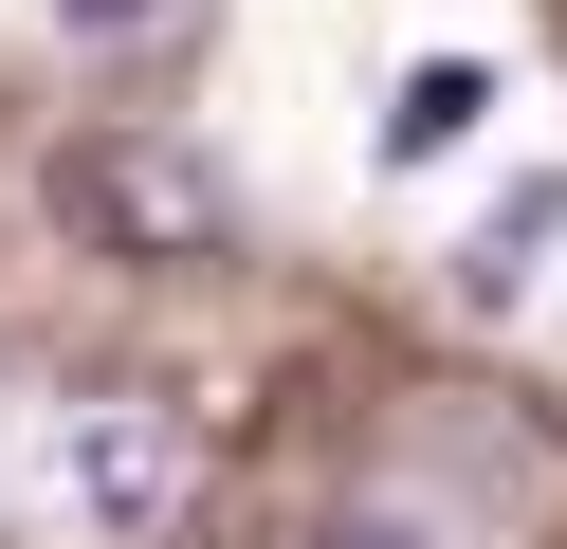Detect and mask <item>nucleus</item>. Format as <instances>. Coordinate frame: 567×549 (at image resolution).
Segmentation results:
<instances>
[{"label":"nucleus","mask_w":567,"mask_h":549,"mask_svg":"<svg viewBox=\"0 0 567 549\" xmlns=\"http://www.w3.org/2000/svg\"><path fill=\"white\" fill-rule=\"evenodd\" d=\"M55 202H74V238H111V256H220V238H238L220 165L165 146V129H92L74 165H55Z\"/></svg>","instance_id":"obj_1"},{"label":"nucleus","mask_w":567,"mask_h":549,"mask_svg":"<svg viewBox=\"0 0 567 549\" xmlns=\"http://www.w3.org/2000/svg\"><path fill=\"white\" fill-rule=\"evenodd\" d=\"M184 495H202L184 403H74V512H92V531H128V549H147Z\"/></svg>","instance_id":"obj_2"},{"label":"nucleus","mask_w":567,"mask_h":549,"mask_svg":"<svg viewBox=\"0 0 567 549\" xmlns=\"http://www.w3.org/2000/svg\"><path fill=\"white\" fill-rule=\"evenodd\" d=\"M476 110H494V73H476V55H421L403 92H384V165H440V146H476Z\"/></svg>","instance_id":"obj_3"},{"label":"nucleus","mask_w":567,"mask_h":549,"mask_svg":"<svg viewBox=\"0 0 567 549\" xmlns=\"http://www.w3.org/2000/svg\"><path fill=\"white\" fill-rule=\"evenodd\" d=\"M549 220H567V183H513V202H494L476 238H457V293H476V312H494V293H530V256H549Z\"/></svg>","instance_id":"obj_4"},{"label":"nucleus","mask_w":567,"mask_h":549,"mask_svg":"<svg viewBox=\"0 0 567 549\" xmlns=\"http://www.w3.org/2000/svg\"><path fill=\"white\" fill-rule=\"evenodd\" d=\"M311 549H440V531H403V512H330Z\"/></svg>","instance_id":"obj_5"},{"label":"nucleus","mask_w":567,"mask_h":549,"mask_svg":"<svg viewBox=\"0 0 567 549\" xmlns=\"http://www.w3.org/2000/svg\"><path fill=\"white\" fill-rule=\"evenodd\" d=\"M74 19H92V37H128V19H165V0H74Z\"/></svg>","instance_id":"obj_6"}]
</instances>
